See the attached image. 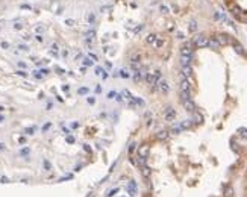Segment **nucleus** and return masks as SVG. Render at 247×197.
<instances>
[{"mask_svg": "<svg viewBox=\"0 0 247 197\" xmlns=\"http://www.w3.org/2000/svg\"><path fill=\"white\" fill-rule=\"evenodd\" d=\"M193 44L196 47H205V46H208V38L205 35H197L193 38Z\"/></svg>", "mask_w": 247, "mask_h": 197, "instance_id": "f257e3e1", "label": "nucleus"}, {"mask_svg": "<svg viewBox=\"0 0 247 197\" xmlns=\"http://www.w3.org/2000/svg\"><path fill=\"white\" fill-rule=\"evenodd\" d=\"M191 52H193V41L191 43H185L184 47H182V50H180V53H182V56H191Z\"/></svg>", "mask_w": 247, "mask_h": 197, "instance_id": "f03ea898", "label": "nucleus"}, {"mask_svg": "<svg viewBox=\"0 0 247 197\" xmlns=\"http://www.w3.org/2000/svg\"><path fill=\"white\" fill-rule=\"evenodd\" d=\"M208 46L212 47V49H218V47H222V46H220V43L215 39V36H214V38H211V39H208Z\"/></svg>", "mask_w": 247, "mask_h": 197, "instance_id": "7ed1b4c3", "label": "nucleus"}, {"mask_svg": "<svg viewBox=\"0 0 247 197\" xmlns=\"http://www.w3.org/2000/svg\"><path fill=\"white\" fill-rule=\"evenodd\" d=\"M174 115H176V112L171 109V108H168L167 109V112H165V120H168V121H171L173 118H174Z\"/></svg>", "mask_w": 247, "mask_h": 197, "instance_id": "20e7f679", "label": "nucleus"}, {"mask_svg": "<svg viewBox=\"0 0 247 197\" xmlns=\"http://www.w3.org/2000/svg\"><path fill=\"white\" fill-rule=\"evenodd\" d=\"M235 18H237L238 21H241V23H247V12H243V11H241Z\"/></svg>", "mask_w": 247, "mask_h": 197, "instance_id": "39448f33", "label": "nucleus"}, {"mask_svg": "<svg viewBox=\"0 0 247 197\" xmlns=\"http://www.w3.org/2000/svg\"><path fill=\"white\" fill-rule=\"evenodd\" d=\"M184 103V106H185V109L187 111H190V112H193L194 111V105H193V102L191 100H185V102H182Z\"/></svg>", "mask_w": 247, "mask_h": 197, "instance_id": "423d86ee", "label": "nucleus"}, {"mask_svg": "<svg viewBox=\"0 0 247 197\" xmlns=\"http://www.w3.org/2000/svg\"><path fill=\"white\" fill-rule=\"evenodd\" d=\"M190 62H191V56H182V58H180L182 67H185V65H190Z\"/></svg>", "mask_w": 247, "mask_h": 197, "instance_id": "0eeeda50", "label": "nucleus"}, {"mask_svg": "<svg viewBox=\"0 0 247 197\" xmlns=\"http://www.w3.org/2000/svg\"><path fill=\"white\" fill-rule=\"evenodd\" d=\"M158 88L161 89V93H167V91H168V85H167V82H164V81H161V82H159Z\"/></svg>", "mask_w": 247, "mask_h": 197, "instance_id": "6e6552de", "label": "nucleus"}, {"mask_svg": "<svg viewBox=\"0 0 247 197\" xmlns=\"http://www.w3.org/2000/svg\"><path fill=\"white\" fill-rule=\"evenodd\" d=\"M182 73H184L185 77H188V76L191 74V67H190V65H185V67H182Z\"/></svg>", "mask_w": 247, "mask_h": 197, "instance_id": "1a4fd4ad", "label": "nucleus"}, {"mask_svg": "<svg viewBox=\"0 0 247 197\" xmlns=\"http://www.w3.org/2000/svg\"><path fill=\"white\" fill-rule=\"evenodd\" d=\"M155 41H156V35H153V33H150V35L147 36V43H149V44H153Z\"/></svg>", "mask_w": 247, "mask_h": 197, "instance_id": "9d476101", "label": "nucleus"}, {"mask_svg": "<svg viewBox=\"0 0 247 197\" xmlns=\"http://www.w3.org/2000/svg\"><path fill=\"white\" fill-rule=\"evenodd\" d=\"M197 31V23L196 21H191L190 23V32H196Z\"/></svg>", "mask_w": 247, "mask_h": 197, "instance_id": "9b49d317", "label": "nucleus"}, {"mask_svg": "<svg viewBox=\"0 0 247 197\" xmlns=\"http://www.w3.org/2000/svg\"><path fill=\"white\" fill-rule=\"evenodd\" d=\"M164 44H165L164 39H156V41H155V46H156V47H162Z\"/></svg>", "mask_w": 247, "mask_h": 197, "instance_id": "f8f14e48", "label": "nucleus"}, {"mask_svg": "<svg viewBox=\"0 0 247 197\" xmlns=\"http://www.w3.org/2000/svg\"><path fill=\"white\" fill-rule=\"evenodd\" d=\"M194 120H196V123H202L203 118H202V115H200V114H194Z\"/></svg>", "mask_w": 247, "mask_h": 197, "instance_id": "ddd939ff", "label": "nucleus"}, {"mask_svg": "<svg viewBox=\"0 0 247 197\" xmlns=\"http://www.w3.org/2000/svg\"><path fill=\"white\" fill-rule=\"evenodd\" d=\"M159 11H161V12H164V14H167V12H170V9H168L167 6H164V5H161V6H159Z\"/></svg>", "mask_w": 247, "mask_h": 197, "instance_id": "4468645a", "label": "nucleus"}, {"mask_svg": "<svg viewBox=\"0 0 247 197\" xmlns=\"http://www.w3.org/2000/svg\"><path fill=\"white\" fill-rule=\"evenodd\" d=\"M158 138H159V140H164V138H167V132H165V130H162V132H159Z\"/></svg>", "mask_w": 247, "mask_h": 197, "instance_id": "2eb2a0df", "label": "nucleus"}, {"mask_svg": "<svg viewBox=\"0 0 247 197\" xmlns=\"http://www.w3.org/2000/svg\"><path fill=\"white\" fill-rule=\"evenodd\" d=\"M94 20H96V17H94L93 14H89V15H88V21H89V23H94Z\"/></svg>", "mask_w": 247, "mask_h": 197, "instance_id": "dca6fc26", "label": "nucleus"}, {"mask_svg": "<svg viewBox=\"0 0 247 197\" xmlns=\"http://www.w3.org/2000/svg\"><path fill=\"white\" fill-rule=\"evenodd\" d=\"M2 47H3V49H8V47H9V44H8V43H5V41H3V43H2Z\"/></svg>", "mask_w": 247, "mask_h": 197, "instance_id": "f3484780", "label": "nucleus"}, {"mask_svg": "<svg viewBox=\"0 0 247 197\" xmlns=\"http://www.w3.org/2000/svg\"><path fill=\"white\" fill-rule=\"evenodd\" d=\"M2 120H3V117H2V115H0V121H2Z\"/></svg>", "mask_w": 247, "mask_h": 197, "instance_id": "a211bd4d", "label": "nucleus"}, {"mask_svg": "<svg viewBox=\"0 0 247 197\" xmlns=\"http://www.w3.org/2000/svg\"><path fill=\"white\" fill-rule=\"evenodd\" d=\"M0 111H3V108H2V106H0Z\"/></svg>", "mask_w": 247, "mask_h": 197, "instance_id": "6ab92c4d", "label": "nucleus"}]
</instances>
